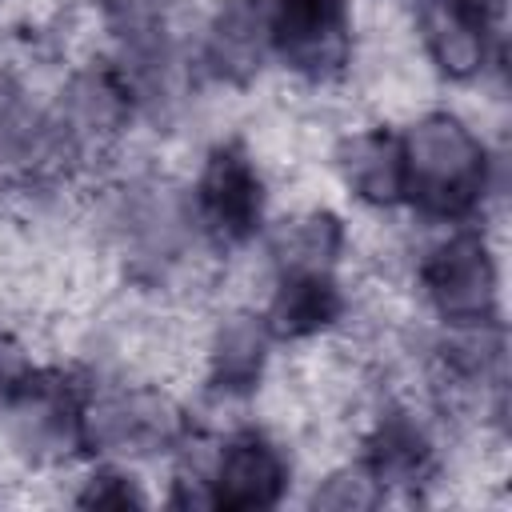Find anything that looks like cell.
Masks as SVG:
<instances>
[{"mask_svg": "<svg viewBox=\"0 0 512 512\" xmlns=\"http://www.w3.org/2000/svg\"><path fill=\"white\" fill-rule=\"evenodd\" d=\"M256 372H260V332L252 324L228 328L216 352V380H224V388H248Z\"/></svg>", "mask_w": 512, "mask_h": 512, "instance_id": "7c38bea8", "label": "cell"}, {"mask_svg": "<svg viewBox=\"0 0 512 512\" xmlns=\"http://www.w3.org/2000/svg\"><path fill=\"white\" fill-rule=\"evenodd\" d=\"M344 172H348V184L372 204L404 200V148H400V136H392L384 128L352 136L344 144Z\"/></svg>", "mask_w": 512, "mask_h": 512, "instance_id": "ba28073f", "label": "cell"}, {"mask_svg": "<svg viewBox=\"0 0 512 512\" xmlns=\"http://www.w3.org/2000/svg\"><path fill=\"white\" fill-rule=\"evenodd\" d=\"M288 480V468L272 440L260 432H240L228 440L220 468H216V492L212 500L224 508H268L280 500Z\"/></svg>", "mask_w": 512, "mask_h": 512, "instance_id": "5b68a950", "label": "cell"}, {"mask_svg": "<svg viewBox=\"0 0 512 512\" xmlns=\"http://www.w3.org/2000/svg\"><path fill=\"white\" fill-rule=\"evenodd\" d=\"M196 200H200V220L216 240L224 244L248 240L260 228V212H264V184L256 164L236 144L216 148L200 172Z\"/></svg>", "mask_w": 512, "mask_h": 512, "instance_id": "277c9868", "label": "cell"}, {"mask_svg": "<svg viewBox=\"0 0 512 512\" xmlns=\"http://www.w3.org/2000/svg\"><path fill=\"white\" fill-rule=\"evenodd\" d=\"M344 308L340 288L332 284L328 268H292L284 272L272 308H268V328L276 336H312L328 328Z\"/></svg>", "mask_w": 512, "mask_h": 512, "instance_id": "52a82bcc", "label": "cell"}, {"mask_svg": "<svg viewBox=\"0 0 512 512\" xmlns=\"http://www.w3.org/2000/svg\"><path fill=\"white\" fill-rule=\"evenodd\" d=\"M404 148V200L428 216H468L488 184L480 140L456 116H428L400 140Z\"/></svg>", "mask_w": 512, "mask_h": 512, "instance_id": "6da1fadb", "label": "cell"}, {"mask_svg": "<svg viewBox=\"0 0 512 512\" xmlns=\"http://www.w3.org/2000/svg\"><path fill=\"white\" fill-rule=\"evenodd\" d=\"M496 16L468 8L460 0H424L420 8V28L428 40V52L448 76H472L484 64L488 48V28Z\"/></svg>", "mask_w": 512, "mask_h": 512, "instance_id": "8992f818", "label": "cell"}, {"mask_svg": "<svg viewBox=\"0 0 512 512\" xmlns=\"http://www.w3.org/2000/svg\"><path fill=\"white\" fill-rule=\"evenodd\" d=\"M424 292L452 324H488L496 312V268L480 236H452L424 264Z\"/></svg>", "mask_w": 512, "mask_h": 512, "instance_id": "3957f363", "label": "cell"}, {"mask_svg": "<svg viewBox=\"0 0 512 512\" xmlns=\"http://www.w3.org/2000/svg\"><path fill=\"white\" fill-rule=\"evenodd\" d=\"M268 36L288 68L308 80H328L344 72L352 56L348 0H276Z\"/></svg>", "mask_w": 512, "mask_h": 512, "instance_id": "7a4b0ae2", "label": "cell"}, {"mask_svg": "<svg viewBox=\"0 0 512 512\" xmlns=\"http://www.w3.org/2000/svg\"><path fill=\"white\" fill-rule=\"evenodd\" d=\"M368 472L372 480H388V484H416L432 472V448L424 440V432L400 416L384 420L380 432L368 444Z\"/></svg>", "mask_w": 512, "mask_h": 512, "instance_id": "9c48e42d", "label": "cell"}, {"mask_svg": "<svg viewBox=\"0 0 512 512\" xmlns=\"http://www.w3.org/2000/svg\"><path fill=\"white\" fill-rule=\"evenodd\" d=\"M336 248H340V224L324 212H316L308 220H292L276 236V252L284 256L288 272L292 268H328Z\"/></svg>", "mask_w": 512, "mask_h": 512, "instance_id": "30bf717a", "label": "cell"}, {"mask_svg": "<svg viewBox=\"0 0 512 512\" xmlns=\"http://www.w3.org/2000/svg\"><path fill=\"white\" fill-rule=\"evenodd\" d=\"M260 8L252 12L248 4H232L212 36V60L220 72H236V68H252L260 60Z\"/></svg>", "mask_w": 512, "mask_h": 512, "instance_id": "8fae6325", "label": "cell"}, {"mask_svg": "<svg viewBox=\"0 0 512 512\" xmlns=\"http://www.w3.org/2000/svg\"><path fill=\"white\" fill-rule=\"evenodd\" d=\"M84 504H140V496H136V488L124 480V476H100V480H92V488L84 492Z\"/></svg>", "mask_w": 512, "mask_h": 512, "instance_id": "4fadbf2b", "label": "cell"}]
</instances>
